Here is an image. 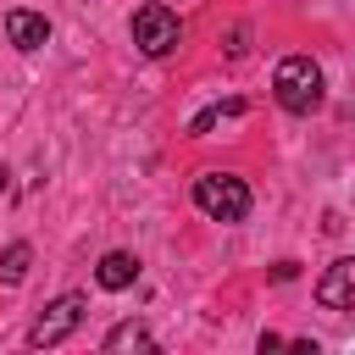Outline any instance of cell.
Segmentation results:
<instances>
[{"mask_svg":"<svg viewBox=\"0 0 355 355\" xmlns=\"http://www.w3.org/2000/svg\"><path fill=\"white\" fill-rule=\"evenodd\" d=\"M272 94H277V105L288 111V116H311V111H322V67H316V55H283L277 61V72H272Z\"/></svg>","mask_w":355,"mask_h":355,"instance_id":"obj_1","label":"cell"},{"mask_svg":"<svg viewBox=\"0 0 355 355\" xmlns=\"http://www.w3.org/2000/svg\"><path fill=\"white\" fill-rule=\"evenodd\" d=\"M194 205L211 222H244L250 216V183L233 172H200L194 178Z\"/></svg>","mask_w":355,"mask_h":355,"instance_id":"obj_2","label":"cell"},{"mask_svg":"<svg viewBox=\"0 0 355 355\" xmlns=\"http://www.w3.org/2000/svg\"><path fill=\"white\" fill-rule=\"evenodd\" d=\"M178 39H183V22H178V11L172 6H161V0H150V6H139L133 11V44L144 50V55H172L178 50Z\"/></svg>","mask_w":355,"mask_h":355,"instance_id":"obj_3","label":"cell"},{"mask_svg":"<svg viewBox=\"0 0 355 355\" xmlns=\"http://www.w3.org/2000/svg\"><path fill=\"white\" fill-rule=\"evenodd\" d=\"M83 294H61V300H50L44 311H39V322L28 327V344L33 349H55L61 338H72L78 333V322H83Z\"/></svg>","mask_w":355,"mask_h":355,"instance_id":"obj_4","label":"cell"},{"mask_svg":"<svg viewBox=\"0 0 355 355\" xmlns=\"http://www.w3.org/2000/svg\"><path fill=\"white\" fill-rule=\"evenodd\" d=\"M316 305H327V311H355V255L333 261V266L316 277Z\"/></svg>","mask_w":355,"mask_h":355,"instance_id":"obj_5","label":"cell"},{"mask_svg":"<svg viewBox=\"0 0 355 355\" xmlns=\"http://www.w3.org/2000/svg\"><path fill=\"white\" fill-rule=\"evenodd\" d=\"M6 39H11L17 50H39V44L50 39V22H44V11L11 6V11H6Z\"/></svg>","mask_w":355,"mask_h":355,"instance_id":"obj_6","label":"cell"},{"mask_svg":"<svg viewBox=\"0 0 355 355\" xmlns=\"http://www.w3.org/2000/svg\"><path fill=\"white\" fill-rule=\"evenodd\" d=\"M94 283H100V288H111V294H122V288H133V283H139V261H133L128 250H105V255H100V266H94Z\"/></svg>","mask_w":355,"mask_h":355,"instance_id":"obj_7","label":"cell"},{"mask_svg":"<svg viewBox=\"0 0 355 355\" xmlns=\"http://www.w3.org/2000/svg\"><path fill=\"white\" fill-rule=\"evenodd\" d=\"M105 355H128V349H155V338H150V327L144 322H116L111 333H105V344H100Z\"/></svg>","mask_w":355,"mask_h":355,"instance_id":"obj_8","label":"cell"},{"mask_svg":"<svg viewBox=\"0 0 355 355\" xmlns=\"http://www.w3.org/2000/svg\"><path fill=\"white\" fill-rule=\"evenodd\" d=\"M239 111H244V100H216V105H205V111L189 122V133H205V128H216L222 116H239Z\"/></svg>","mask_w":355,"mask_h":355,"instance_id":"obj_9","label":"cell"},{"mask_svg":"<svg viewBox=\"0 0 355 355\" xmlns=\"http://www.w3.org/2000/svg\"><path fill=\"white\" fill-rule=\"evenodd\" d=\"M28 261H33V250H28V244H11V250L0 255V277H6V283H22V277H28Z\"/></svg>","mask_w":355,"mask_h":355,"instance_id":"obj_10","label":"cell"},{"mask_svg":"<svg viewBox=\"0 0 355 355\" xmlns=\"http://www.w3.org/2000/svg\"><path fill=\"white\" fill-rule=\"evenodd\" d=\"M244 50H250V28H244V22H239V28H233V33H227V55H244Z\"/></svg>","mask_w":355,"mask_h":355,"instance_id":"obj_11","label":"cell"},{"mask_svg":"<svg viewBox=\"0 0 355 355\" xmlns=\"http://www.w3.org/2000/svg\"><path fill=\"white\" fill-rule=\"evenodd\" d=\"M294 277H300V261H277L272 266V283H294Z\"/></svg>","mask_w":355,"mask_h":355,"instance_id":"obj_12","label":"cell"}]
</instances>
